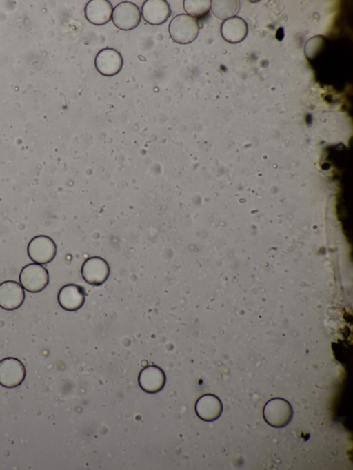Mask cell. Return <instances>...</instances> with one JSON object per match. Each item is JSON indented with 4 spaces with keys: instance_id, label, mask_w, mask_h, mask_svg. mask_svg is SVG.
<instances>
[{
    "instance_id": "6",
    "label": "cell",
    "mask_w": 353,
    "mask_h": 470,
    "mask_svg": "<svg viewBox=\"0 0 353 470\" xmlns=\"http://www.w3.org/2000/svg\"><path fill=\"white\" fill-rule=\"evenodd\" d=\"M26 376L22 362L17 358L7 357L0 360V385L6 388L20 385Z\"/></svg>"
},
{
    "instance_id": "15",
    "label": "cell",
    "mask_w": 353,
    "mask_h": 470,
    "mask_svg": "<svg viewBox=\"0 0 353 470\" xmlns=\"http://www.w3.org/2000/svg\"><path fill=\"white\" fill-rule=\"evenodd\" d=\"M221 33L225 41L232 43H239L245 38L248 25L242 18L233 17L223 22Z\"/></svg>"
},
{
    "instance_id": "13",
    "label": "cell",
    "mask_w": 353,
    "mask_h": 470,
    "mask_svg": "<svg viewBox=\"0 0 353 470\" xmlns=\"http://www.w3.org/2000/svg\"><path fill=\"white\" fill-rule=\"evenodd\" d=\"M164 371L158 366L149 365L139 373L138 382L140 387L145 392L154 394L161 391L165 383Z\"/></svg>"
},
{
    "instance_id": "10",
    "label": "cell",
    "mask_w": 353,
    "mask_h": 470,
    "mask_svg": "<svg viewBox=\"0 0 353 470\" xmlns=\"http://www.w3.org/2000/svg\"><path fill=\"white\" fill-rule=\"evenodd\" d=\"M85 292L83 287L70 283L63 286L59 291L57 300L61 308L74 311L80 309L85 302Z\"/></svg>"
},
{
    "instance_id": "1",
    "label": "cell",
    "mask_w": 353,
    "mask_h": 470,
    "mask_svg": "<svg viewBox=\"0 0 353 470\" xmlns=\"http://www.w3.org/2000/svg\"><path fill=\"white\" fill-rule=\"evenodd\" d=\"M199 30L196 19L186 14L175 16L168 26L170 37L180 44L192 43L197 37Z\"/></svg>"
},
{
    "instance_id": "16",
    "label": "cell",
    "mask_w": 353,
    "mask_h": 470,
    "mask_svg": "<svg viewBox=\"0 0 353 470\" xmlns=\"http://www.w3.org/2000/svg\"><path fill=\"white\" fill-rule=\"evenodd\" d=\"M239 1H211L210 8L214 16L221 19H228L234 17L239 9Z\"/></svg>"
},
{
    "instance_id": "12",
    "label": "cell",
    "mask_w": 353,
    "mask_h": 470,
    "mask_svg": "<svg viewBox=\"0 0 353 470\" xmlns=\"http://www.w3.org/2000/svg\"><path fill=\"white\" fill-rule=\"evenodd\" d=\"M223 411V405L218 396L206 394L200 396L195 404V412L198 417L206 422L218 419Z\"/></svg>"
},
{
    "instance_id": "14",
    "label": "cell",
    "mask_w": 353,
    "mask_h": 470,
    "mask_svg": "<svg viewBox=\"0 0 353 470\" xmlns=\"http://www.w3.org/2000/svg\"><path fill=\"white\" fill-rule=\"evenodd\" d=\"M112 11V6L108 0L89 1L84 9L85 18L95 25H103L109 22Z\"/></svg>"
},
{
    "instance_id": "5",
    "label": "cell",
    "mask_w": 353,
    "mask_h": 470,
    "mask_svg": "<svg viewBox=\"0 0 353 470\" xmlns=\"http://www.w3.org/2000/svg\"><path fill=\"white\" fill-rule=\"evenodd\" d=\"M141 18L139 7L130 1L118 3L113 9L112 19L114 25L119 29L128 31L135 28Z\"/></svg>"
},
{
    "instance_id": "3",
    "label": "cell",
    "mask_w": 353,
    "mask_h": 470,
    "mask_svg": "<svg viewBox=\"0 0 353 470\" xmlns=\"http://www.w3.org/2000/svg\"><path fill=\"white\" fill-rule=\"evenodd\" d=\"M19 279L20 285L25 290L37 293L43 290L48 285L49 273L41 264L29 263L21 269Z\"/></svg>"
},
{
    "instance_id": "7",
    "label": "cell",
    "mask_w": 353,
    "mask_h": 470,
    "mask_svg": "<svg viewBox=\"0 0 353 470\" xmlns=\"http://www.w3.org/2000/svg\"><path fill=\"white\" fill-rule=\"evenodd\" d=\"M81 272L86 283L94 286H99L108 279L110 275V267L108 262L103 258L92 256L84 261Z\"/></svg>"
},
{
    "instance_id": "9",
    "label": "cell",
    "mask_w": 353,
    "mask_h": 470,
    "mask_svg": "<svg viewBox=\"0 0 353 470\" xmlns=\"http://www.w3.org/2000/svg\"><path fill=\"white\" fill-rule=\"evenodd\" d=\"M25 292L22 286L14 280H6L0 283V307L8 311L19 308L25 300Z\"/></svg>"
},
{
    "instance_id": "2",
    "label": "cell",
    "mask_w": 353,
    "mask_h": 470,
    "mask_svg": "<svg viewBox=\"0 0 353 470\" xmlns=\"http://www.w3.org/2000/svg\"><path fill=\"white\" fill-rule=\"evenodd\" d=\"M265 422L275 428H282L291 421L293 409L290 403L282 398H273L269 400L263 409Z\"/></svg>"
},
{
    "instance_id": "8",
    "label": "cell",
    "mask_w": 353,
    "mask_h": 470,
    "mask_svg": "<svg viewBox=\"0 0 353 470\" xmlns=\"http://www.w3.org/2000/svg\"><path fill=\"white\" fill-rule=\"evenodd\" d=\"M123 63L121 53L111 48L101 50L94 59L97 70L105 76H112L118 74L123 67Z\"/></svg>"
},
{
    "instance_id": "11",
    "label": "cell",
    "mask_w": 353,
    "mask_h": 470,
    "mask_svg": "<svg viewBox=\"0 0 353 470\" xmlns=\"http://www.w3.org/2000/svg\"><path fill=\"white\" fill-rule=\"evenodd\" d=\"M171 14L168 3L165 0H147L141 7V15L149 24L159 25L164 23Z\"/></svg>"
},
{
    "instance_id": "4",
    "label": "cell",
    "mask_w": 353,
    "mask_h": 470,
    "mask_svg": "<svg viewBox=\"0 0 353 470\" xmlns=\"http://www.w3.org/2000/svg\"><path fill=\"white\" fill-rule=\"evenodd\" d=\"M27 252L29 258L35 263L47 264L51 262L57 254L55 242L46 235L33 237L28 243Z\"/></svg>"
},
{
    "instance_id": "17",
    "label": "cell",
    "mask_w": 353,
    "mask_h": 470,
    "mask_svg": "<svg viewBox=\"0 0 353 470\" xmlns=\"http://www.w3.org/2000/svg\"><path fill=\"white\" fill-rule=\"evenodd\" d=\"M184 10L193 18H200L209 12L211 1L209 0H184L183 1Z\"/></svg>"
}]
</instances>
